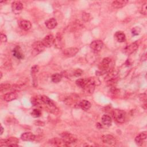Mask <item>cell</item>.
<instances>
[{"instance_id": "cell-1", "label": "cell", "mask_w": 147, "mask_h": 147, "mask_svg": "<svg viewBox=\"0 0 147 147\" xmlns=\"http://www.w3.org/2000/svg\"><path fill=\"white\" fill-rule=\"evenodd\" d=\"M111 60L109 57L104 58L101 63L99 64V70L96 72V74L98 75H101L105 74H107L111 71Z\"/></svg>"}, {"instance_id": "cell-2", "label": "cell", "mask_w": 147, "mask_h": 147, "mask_svg": "<svg viewBox=\"0 0 147 147\" xmlns=\"http://www.w3.org/2000/svg\"><path fill=\"white\" fill-rule=\"evenodd\" d=\"M113 116L114 119L118 123H122L126 119V113L122 110L115 109L112 112Z\"/></svg>"}, {"instance_id": "cell-3", "label": "cell", "mask_w": 147, "mask_h": 147, "mask_svg": "<svg viewBox=\"0 0 147 147\" xmlns=\"http://www.w3.org/2000/svg\"><path fill=\"white\" fill-rule=\"evenodd\" d=\"M61 137L68 146L71 144L75 143L77 141L76 137L75 135L68 132L62 133L61 134Z\"/></svg>"}, {"instance_id": "cell-4", "label": "cell", "mask_w": 147, "mask_h": 147, "mask_svg": "<svg viewBox=\"0 0 147 147\" xmlns=\"http://www.w3.org/2000/svg\"><path fill=\"white\" fill-rule=\"evenodd\" d=\"M45 47L49 48L52 47L55 42V38L52 34H48L41 41Z\"/></svg>"}, {"instance_id": "cell-5", "label": "cell", "mask_w": 147, "mask_h": 147, "mask_svg": "<svg viewBox=\"0 0 147 147\" xmlns=\"http://www.w3.org/2000/svg\"><path fill=\"white\" fill-rule=\"evenodd\" d=\"M23 9V5L20 1H14L11 3V10L15 14H19Z\"/></svg>"}, {"instance_id": "cell-6", "label": "cell", "mask_w": 147, "mask_h": 147, "mask_svg": "<svg viewBox=\"0 0 147 147\" xmlns=\"http://www.w3.org/2000/svg\"><path fill=\"white\" fill-rule=\"evenodd\" d=\"M117 78H118L117 73L115 71H113L111 70L109 73H107V75L105 78V80L107 82L108 84H112L115 82Z\"/></svg>"}, {"instance_id": "cell-7", "label": "cell", "mask_w": 147, "mask_h": 147, "mask_svg": "<svg viewBox=\"0 0 147 147\" xmlns=\"http://www.w3.org/2000/svg\"><path fill=\"white\" fill-rule=\"evenodd\" d=\"M45 48V46L41 41H36L32 45L33 51L34 52H35V54H37L42 52L44 50Z\"/></svg>"}, {"instance_id": "cell-8", "label": "cell", "mask_w": 147, "mask_h": 147, "mask_svg": "<svg viewBox=\"0 0 147 147\" xmlns=\"http://www.w3.org/2000/svg\"><path fill=\"white\" fill-rule=\"evenodd\" d=\"M78 52L79 49L77 48H67L63 50V54L66 57H71L75 56Z\"/></svg>"}, {"instance_id": "cell-9", "label": "cell", "mask_w": 147, "mask_h": 147, "mask_svg": "<svg viewBox=\"0 0 147 147\" xmlns=\"http://www.w3.org/2000/svg\"><path fill=\"white\" fill-rule=\"evenodd\" d=\"M90 46V48L93 51L95 52H99L102 49L103 46V43L101 40H94L91 42Z\"/></svg>"}, {"instance_id": "cell-10", "label": "cell", "mask_w": 147, "mask_h": 147, "mask_svg": "<svg viewBox=\"0 0 147 147\" xmlns=\"http://www.w3.org/2000/svg\"><path fill=\"white\" fill-rule=\"evenodd\" d=\"M102 140L103 142L109 145H114L116 144V140L115 138L110 134L103 135L102 137Z\"/></svg>"}, {"instance_id": "cell-11", "label": "cell", "mask_w": 147, "mask_h": 147, "mask_svg": "<svg viewBox=\"0 0 147 147\" xmlns=\"http://www.w3.org/2000/svg\"><path fill=\"white\" fill-rule=\"evenodd\" d=\"M138 48V45L136 42H133L127 45L125 49V52L126 55H129L135 52Z\"/></svg>"}, {"instance_id": "cell-12", "label": "cell", "mask_w": 147, "mask_h": 147, "mask_svg": "<svg viewBox=\"0 0 147 147\" xmlns=\"http://www.w3.org/2000/svg\"><path fill=\"white\" fill-rule=\"evenodd\" d=\"M147 133L146 131H143L140 133L135 138V142L138 145H141L144 143V141L146 139Z\"/></svg>"}, {"instance_id": "cell-13", "label": "cell", "mask_w": 147, "mask_h": 147, "mask_svg": "<svg viewBox=\"0 0 147 147\" xmlns=\"http://www.w3.org/2000/svg\"><path fill=\"white\" fill-rule=\"evenodd\" d=\"M21 138L24 141H33L36 139V136L31 132H25L21 134Z\"/></svg>"}, {"instance_id": "cell-14", "label": "cell", "mask_w": 147, "mask_h": 147, "mask_svg": "<svg viewBox=\"0 0 147 147\" xmlns=\"http://www.w3.org/2000/svg\"><path fill=\"white\" fill-rule=\"evenodd\" d=\"M49 143L51 144H53L55 146H67V144L64 141V140L62 138H53L49 140Z\"/></svg>"}, {"instance_id": "cell-15", "label": "cell", "mask_w": 147, "mask_h": 147, "mask_svg": "<svg viewBox=\"0 0 147 147\" xmlns=\"http://www.w3.org/2000/svg\"><path fill=\"white\" fill-rule=\"evenodd\" d=\"M127 2L128 1L126 0H117L113 1L111 5L115 9H120L124 7Z\"/></svg>"}, {"instance_id": "cell-16", "label": "cell", "mask_w": 147, "mask_h": 147, "mask_svg": "<svg viewBox=\"0 0 147 147\" xmlns=\"http://www.w3.org/2000/svg\"><path fill=\"white\" fill-rule=\"evenodd\" d=\"M20 28L24 30H28L32 27V24L30 21L27 20H21L18 23Z\"/></svg>"}, {"instance_id": "cell-17", "label": "cell", "mask_w": 147, "mask_h": 147, "mask_svg": "<svg viewBox=\"0 0 147 147\" xmlns=\"http://www.w3.org/2000/svg\"><path fill=\"white\" fill-rule=\"evenodd\" d=\"M41 99L43 103L48 105L51 108H55V104L53 102L52 100H51L49 98H48L47 96L42 95L41 96Z\"/></svg>"}, {"instance_id": "cell-18", "label": "cell", "mask_w": 147, "mask_h": 147, "mask_svg": "<svg viewBox=\"0 0 147 147\" xmlns=\"http://www.w3.org/2000/svg\"><path fill=\"white\" fill-rule=\"evenodd\" d=\"M17 98V94L14 92H11L5 94L3 96V99L6 102H10Z\"/></svg>"}, {"instance_id": "cell-19", "label": "cell", "mask_w": 147, "mask_h": 147, "mask_svg": "<svg viewBox=\"0 0 147 147\" xmlns=\"http://www.w3.org/2000/svg\"><path fill=\"white\" fill-rule=\"evenodd\" d=\"M57 25V21L54 18H51L46 21L45 22V25L47 28L49 29H54Z\"/></svg>"}, {"instance_id": "cell-20", "label": "cell", "mask_w": 147, "mask_h": 147, "mask_svg": "<svg viewBox=\"0 0 147 147\" xmlns=\"http://www.w3.org/2000/svg\"><path fill=\"white\" fill-rule=\"evenodd\" d=\"M115 40L119 42H125L126 40V36L125 33L121 31H117L114 34Z\"/></svg>"}, {"instance_id": "cell-21", "label": "cell", "mask_w": 147, "mask_h": 147, "mask_svg": "<svg viewBox=\"0 0 147 147\" xmlns=\"http://www.w3.org/2000/svg\"><path fill=\"white\" fill-rule=\"evenodd\" d=\"M13 55L18 59H22L24 58V55L21 51V48L19 47H16L13 50Z\"/></svg>"}, {"instance_id": "cell-22", "label": "cell", "mask_w": 147, "mask_h": 147, "mask_svg": "<svg viewBox=\"0 0 147 147\" xmlns=\"http://www.w3.org/2000/svg\"><path fill=\"white\" fill-rule=\"evenodd\" d=\"M87 80H88V79H87ZM95 87V86L94 84L91 83L88 80L87 84L83 87V89H84V91L86 93H87V94H92L94 92V91Z\"/></svg>"}, {"instance_id": "cell-23", "label": "cell", "mask_w": 147, "mask_h": 147, "mask_svg": "<svg viewBox=\"0 0 147 147\" xmlns=\"http://www.w3.org/2000/svg\"><path fill=\"white\" fill-rule=\"evenodd\" d=\"M91 105L90 102L87 100H82L80 102H79V106L84 111L89 110L91 107Z\"/></svg>"}, {"instance_id": "cell-24", "label": "cell", "mask_w": 147, "mask_h": 147, "mask_svg": "<svg viewBox=\"0 0 147 147\" xmlns=\"http://www.w3.org/2000/svg\"><path fill=\"white\" fill-rule=\"evenodd\" d=\"M102 122L105 125L109 126L111 123V118L109 115L105 114L102 117Z\"/></svg>"}, {"instance_id": "cell-25", "label": "cell", "mask_w": 147, "mask_h": 147, "mask_svg": "<svg viewBox=\"0 0 147 147\" xmlns=\"http://www.w3.org/2000/svg\"><path fill=\"white\" fill-rule=\"evenodd\" d=\"M62 78H63V76L61 74L56 73V74H54L52 75L51 80L53 83H59V82L61 81Z\"/></svg>"}, {"instance_id": "cell-26", "label": "cell", "mask_w": 147, "mask_h": 147, "mask_svg": "<svg viewBox=\"0 0 147 147\" xmlns=\"http://www.w3.org/2000/svg\"><path fill=\"white\" fill-rule=\"evenodd\" d=\"M88 82V80L87 79H78L76 80L75 83L76 84V85L80 87V88H83V87L86 86V84H87Z\"/></svg>"}, {"instance_id": "cell-27", "label": "cell", "mask_w": 147, "mask_h": 147, "mask_svg": "<svg viewBox=\"0 0 147 147\" xmlns=\"http://www.w3.org/2000/svg\"><path fill=\"white\" fill-rule=\"evenodd\" d=\"M87 79H88V80L89 82L94 84L95 86H98L100 84V82L99 79L98 78L91 77V78H87Z\"/></svg>"}, {"instance_id": "cell-28", "label": "cell", "mask_w": 147, "mask_h": 147, "mask_svg": "<svg viewBox=\"0 0 147 147\" xmlns=\"http://www.w3.org/2000/svg\"><path fill=\"white\" fill-rule=\"evenodd\" d=\"M41 115V111L40 109H35L31 112V115L34 118H38Z\"/></svg>"}, {"instance_id": "cell-29", "label": "cell", "mask_w": 147, "mask_h": 147, "mask_svg": "<svg viewBox=\"0 0 147 147\" xmlns=\"http://www.w3.org/2000/svg\"><path fill=\"white\" fill-rule=\"evenodd\" d=\"M31 102L33 105H34V106H37L41 105L42 102L41 99H39L37 98H33L31 99Z\"/></svg>"}, {"instance_id": "cell-30", "label": "cell", "mask_w": 147, "mask_h": 147, "mask_svg": "<svg viewBox=\"0 0 147 147\" xmlns=\"http://www.w3.org/2000/svg\"><path fill=\"white\" fill-rule=\"evenodd\" d=\"M39 71V67L37 65H34L31 68V74L34 77V79L36 78L35 75Z\"/></svg>"}, {"instance_id": "cell-31", "label": "cell", "mask_w": 147, "mask_h": 147, "mask_svg": "<svg viewBox=\"0 0 147 147\" xmlns=\"http://www.w3.org/2000/svg\"><path fill=\"white\" fill-rule=\"evenodd\" d=\"M11 87V85L9 83H2L0 85V91L1 92L9 89Z\"/></svg>"}, {"instance_id": "cell-32", "label": "cell", "mask_w": 147, "mask_h": 147, "mask_svg": "<svg viewBox=\"0 0 147 147\" xmlns=\"http://www.w3.org/2000/svg\"><path fill=\"white\" fill-rule=\"evenodd\" d=\"M82 74H83V71L82 69L78 68V69H76L75 70H74V71L72 73V75L74 76L78 77V76H80Z\"/></svg>"}, {"instance_id": "cell-33", "label": "cell", "mask_w": 147, "mask_h": 147, "mask_svg": "<svg viewBox=\"0 0 147 147\" xmlns=\"http://www.w3.org/2000/svg\"><path fill=\"white\" fill-rule=\"evenodd\" d=\"M140 32V29L139 28V27H134L131 30V33L134 36L139 34Z\"/></svg>"}, {"instance_id": "cell-34", "label": "cell", "mask_w": 147, "mask_h": 147, "mask_svg": "<svg viewBox=\"0 0 147 147\" xmlns=\"http://www.w3.org/2000/svg\"><path fill=\"white\" fill-rule=\"evenodd\" d=\"M141 13H142L144 15H146V13H147V9H146V3H144V5H142V6L141 7V11H140Z\"/></svg>"}, {"instance_id": "cell-35", "label": "cell", "mask_w": 147, "mask_h": 147, "mask_svg": "<svg viewBox=\"0 0 147 147\" xmlns=\"http://www.w3.org/2000/svg\"><path fill=\"white\" fill-rule=\"evenodd\" d=\"M140 100L144 102L145 103H146V94L144 93V94H142L140 95Z\"/></svg>"}, {"instance_id": "cell-36", "label": "cell", "mask_w": 147, "mask_h": 147, "mask_svg": "<svg viewBox=\"0 0 147 147\" xmlns=\"http://www.w3.org/2000/svg\"><path fill=\"white\" fill-rule=\"evenodd\" d=\"M1 42H6L7 41V37L5 34L1 33Z\"/></svg>"}, {"instance_id": "cell-37", "label": "cell", "mask_w": 147, "mask_h": 147, "mask_svg": "<svg viewBox=\"0 0 147 147\" xmlns=\"http://www.w3.org/2000/svg\"><path fill=\"white\" fill-rule=\"evenodd\" d=\"M35 125H38V126H44V123L41 121H37L35 122Z\"/></svg>"}, {"instance_id": "cell-38", "label": "cell", "mask_w": 147, "mask_h": 147, "mask_svg": "<svg viewBox=\"0 0 147 147\" xmlns=\"http://www.w3.org/2000/svg\"><path fill=\"white\" fill-rule=\"evenodd\" d=\"M3 127L1 126V133H0V135H2V133H3Z\"/></svg>"}, {"instance_id": "cell-39", "label": "cell", "mask_w": 147, "mask_h": 147, "mask_svg": "<svg viewBox=\"0 0 147 147\" xmlns=\"http://www.w3.org/2000/svg\"><path fill=\"white\" fill-rule=\"evenodd\" d=\"M2 72H1V78H2Z\"/></svg>"}]
</instances>
